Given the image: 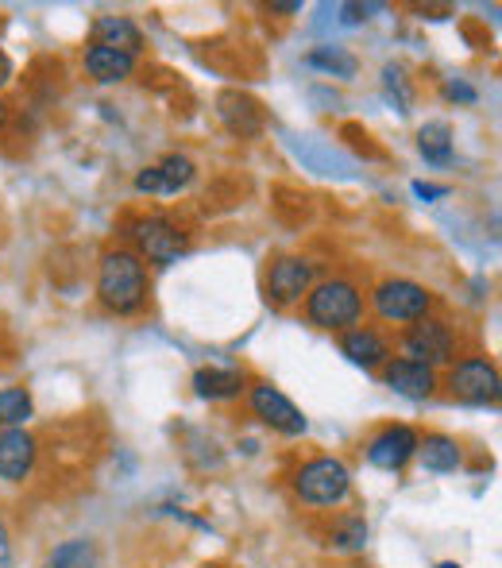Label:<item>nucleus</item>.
Listing matches in <instances>:
<instances>
[{
    "label": "nucleus",
    "instance_id": "nucleus-1",
    "mask_svg": "<svg viewBox=\"0 0 502 568\" xmlns=\"http://www.w3.org/2000/svg\"><path fill=\"white\" fill-rule=\"evenodd\" d=\"M98 294L113 314H135L147 302V275H143L140 255L127 252V247L101 255Z\"/></svg>",
    "mask_w": 502,
    "mask_h": 568
},
{
    "label": "nucleus",
    "instance_id": "nucleus-2",
    "mask_svg": "<svg viewBox=\"0 0 502 568\" xmlns=\"http://www.w3.org/2000/svg\"><path fill=\"white\" fill-rule=\"evenodd\" d=\"M294 491L309 507H340L352 491V476L337 456H317V460L301 464L294 476Z\"/></svg>",
    "mask_w": 502,
    "mask_h": 568
},
{
    "label": "nucleus",
    "instance_id": "nucleus-3",
    "mask_svg": "<svg viewBox=\"0 0 502 568\" xmlns=\"http://www.w3.org/2000/svg\"><path fill=\"white\" fill-rule=\"evenodd\" d=\"M306 314L317 329H348V325L360 322L363 298L348 278H332V283H321L309 291Z\"/></svg>",
    "mask_w": 502,
    "mask_h": 568
},
{
    "label": "nucleus",
    "instance_id": "nucleus-4",
    "mask_svg": "<svg viewBox=\"0 0 502 568\" xmlns=\"http://www.w3.org/2000/svg\"><path fill=\"white\" fill-rule=\"evenodd\" d=\"M449 387L452 398L468 406H495L499 403V372L491 359L472 356V359H460L449 375Z\"/></svg>",
    "mask_w": 502,
    "mask_h": 568
},
{
    "label": "nucleus",
    "instance_id": "nucleus-5",
    "mask_svg": "<svg viewBox=\"0 0 502 568\" xmlns=\"http://www.w3.org/2000/svg\"><path fill=\"white\" fill-rule=\"evenodd\" d=\"M429 302H433V294L410 278H387L382 286H376V310L382 322H421L429 314Z\"/></svg>",
    "mask_w": 502,
    "mask_h": 568
},
{
    "label": "nucleus",
    "instance_id": "nucleus-6",
    "mask_svg": "<svg viewBox=\"0 0 502 568\" xmlns=\"http://www.w3.org/2000/svg\"><path fill=\"white\" fill-rule=\"evenodd\" d=\"M402 348H406V359H418V364H426V367H437V364H449L452 359L457 337H452L449 325L437 322V317H421V322H413V329L406 333Z\"/></svg>",
    "mask_w": 502,
    "mask_h": 568
},
{
    "label": "nucleus",
    "instance_id": "nucleus-7",
    "mask_svg": "<svg viewBox=\"0 0 502 568\" xmlns=\"http://www.w3.org/2000/svg\"><path fill=\"white\" fill-rule=\"evenodd\" d=\"M252 410L263 426L278 429V434H286V437L306 434V414H301L283 390L270 387V383H255L252 387Z\"/></svg>",
    "mask_w": 502,
    "mask_h": 568
},
{
    "label": "nucleus",
    "instance_id": "nucleus-8",
    "mask_svg": "<svg viewBox=\"0 0 502 568\" xmlns=\"http://www.w3.org/2000/svg\"><path fill=\"white\" fill-rule=\"evenodd\" d=\"M132 240L151 263H174L186 252V232L171 225L166 217H143L132 225Z\"/></svg>",
    "mask_w": 502,
    "mask_h": 568
},
{
    "label": "nucleus",
    "instance_id": "nucleus-9",
    "mask_svg": "<svg viewBox=\"0 0 502 568\" xmlns=\"http://www.w3.org/2000/svg\"><path fill=\"white\" fill-rule=\"evenodd\" d=\"M410 456H418V434L410 426H387L371 437L368 445V464L382 471H398L410 464Z\"/></svg>",
    "mask_w": 502,
    "mask_h": 568
},
{
    "label": "nucleus",
    "instance_id": "nucleus-10",
    "mask_svg": "<svg viewBox=\"0 0 502 568\" xmlns=\"http://www.w3.org/2000/svg\"><path fill=\"white\" fill-rule=\"evenodd\" d=\"M309 283H314V263L301 260V255H286L270 267L267 275V298L278 302V306H290L301 294H309Z\"/></svg>",
    "mask_w": 502,
    "mask_h": 568
},
{
    "label": "nucleus",
    "instance_id": "nucleus-11",
    "mask_svg": "<svg viewBox=\"0 0 502 568\" xmlns=\"http://www.w3.org/2000/svg\"><path fill=\"white\" fill-rule=\"evenodd\" d=\"M382 383H387L395 395L402 398H413V403H421V398H429L437 390V372L426 364H418V359H390L387 367H382Z\"/></svg>",
    "mask_w": 502,
    "mask_h": 568
},
{
    "label": "nucleus",
    "instance_id": "nucleus-12",
    "mask_svg": "<svg viewBox=\"0 0 502 568\" xmlns=\"http://www.w3.org/2000/svg\"><path fill=\"white\" fill-rule=\"evenodd\" d=\"M39 445L28 429H0V479L23 484L35 468Z\"/></svg>",
    "mask_w": 502,
    "mask_h": 568
},
{
    "label": "nucleus",
    "instance_id": "nucleus-13",
    "mask_svg": "<svg viewBox=\"0 0 502 568\" xmlns=\"http://www.w3.org/2000/svg\"><path fill=\"white\" fill-rule=\"evenodd\" d=\"M194 182V163L186 155H166L155 166L135 174V190L140 194H178Z\"/></svg>",
    "mask_w": 502,
    "mask_h": 568
},
{
    "label": "nucleus",
    "instance_id": "nucleus-14",
    "mask_svg": "<svg viewBox=\"0 0 502 568\" xmlns=\"http://www.w3.org/2000/svg\"><path fill=\"white\" fill-rule=\"evenodd\" d=\"M93 43L135 59V54L143 51V31L135 28L132 20H124V16H101V20L93 23Z\"/></svg>",
    "mask_w": 502,
    "mask_h": 568
},
{
    "label": "nucleus",
    "instance_id": "nucleus-15",
    "mask_svg": "<svg viewBox=\"0 0 502 568\" xmlns=\"http://www.w3.org/2000/svg\"><path fill=\"white\" fill-rule=\"evenodd\" d=\"M248 383L240 367H202L194 372V390L202 398H236Z\"/></svg>",
    "mask_w": 502,
    "mask_h": 568
},
{
    "label": "nucleus",
    "instance_id": "nucleus-16",
    "mask_svg": "<svg viewBox=\"0 0 502 568\" xmlns=\"http://www.w3.org/2000/svg\"><path fill=\"white\" fill-rule=\"evenodd\" d=\"M85 70H90V78H98V82H124L127 74L135 70V59L132 54H121V51H109V47H98L93 43L90 51H85Z\"/></svg>",
    "mask_w": 502,
    "mask_h": 568
},
{
    "label": "nucleus",
    "instance_id": "nucleus-17",
    "mask_svg": "<svg viewBox=\"0 0 502 568\" xmlns=\"http://www.w3.org/2000/svg\"><path fill=\"white\" fill-rule=\"evenodd\" d=\"M340 348H345V356L352 359V364H360V367H379L382 359L390 356L387 341H382L376 329H352V333H345Z\"/></svg>",
    "mask_w": 502,
    "mask_h": 568
},
{
    "label": "nucleus",
    "instance_id": "nucleus-18",
    "mask_svg": "<svg viewBox=\"0 0 502 568\" xmlns=\"http://www.w3.org/2000/svg\"><path fill=\"white\" fill-rule=\"evenodd\" d=\"M418 456H421V464H426V471H457L460 468V445L441 434L418 442Z\"/></svg>",
    "mask_w": 502,
    "mask_h": 568
},
{
    "label": "nucleus",
    "instance_id": "nucleus-19",
    "mask_svg": "<svg viewBox=\"0 0 502 568\" xmlns=\"http://www.w3.org/2000/svg\"><path fill=\"white\" fill-rule=\"evenodd\" d=\"M221 116H225L228 128H233V132H240V135H255V132H259V124H263L259 105L248 101V98H240V93H225V98H221Z\"/></svg>",
    "mask_w": 502,
    "mask_h": 568
},
{
    "label": "nucleus",
    "instance_id": "nucleus-20",
    "mask_svg": "<svg viewBox=\"0 0 502 568\" xmlns=\"http://www.w3.org/2000/svg\"><path fill=\"white\" fill-rule=\"evenodd\" d=\"M418 148L429 163H449L452 159V128L444 120H433L418 132Z\"/></svg>",
    "mask_w": 502,
    "mask_h": 568
},
{
    "label": "nucleus",
    "instance_id": "nucleus-21",
    "mask_svg": "<svg viewBox=\"0 0 502 568\" xmlns=\"http://www.w3.org/2000/svg\"><path fill=\"white\" fill-rule=\"evenodd\" d=\"M43 568H98V549H93V541H85V538L62 541V546L47 557Z\"/></svg>",
    "mask_w": 502,
    "mask_h": 568
},
{
    "label": "nucleus",
    "instance_id": "nucleus-22",
    "mask_svg": "<svg viewBox=\"0 0 502 568\" xmlns=\"http://www.w3.org/2000/svg\"><path fill=\"white\" fill-rule=\"evenodd\" d=\"M31 395L23 387H8V390H0V426L4 429H20L23 422L31 418Z\"/></svg>",
    "mask_w": 502,
    "mask_h": 568
},
{
    "label": "nucleus",
    "instance_id": "nucleus-23",
    "mask_svg": "<svg viewBox=\"0 0 502 568\" xmlns=\"http://www.w3.org/2000/svg\"><path fill=\"white\" fill-rule=\"evenodd\" d=\"M306 62L314 70H325V74H337V78H352L356 74V59L345 51V47H317Z\"/></svg>",
    "mask_w": 502,
    "mask_h": 568
},
{
    "label": "nucleus",
    "instance_id": "nucleus-24",
    "mask_svg": "<svg viewBox=\"0 0 502 568\" xmlns=\"http://www.w3.org/2000/svg\"><path fill=\"white\" fill-rule=\"evenodd\" d=\"M363 541H368V523L356 515L340 518L337 530L329 534V546L332 549H363Z\"/></svg>",
    "mask_w": 502,
    "mask_h": 568
},
{
    "label": "nucleus",
    "instance_id": "nucleus-25",
    "mask_svg": "<svg viewBox=\"0 0 502 568\" xmlns=\"http://www.w3.org/2000/svg\"><path fill=\"white\" fill-rule=\"evenodd\" d=\"M0 568H12V538H8L4 518H0Z\"/></svg>",
    "mask_w": 502,
    "mask_h": 568
},
{
    "label": "nucleus",
    "instance_id": "nucleus-26",
    "mask_svg": "<svg viewBox=\"0 0 502 568\" xmlns=\"http://www.w3.org/2000/svg\"><path fill=\"white\" fill-rule=\"evenodd\" d=\"M413 194L418 197H449V186H433V182H413Z\"/></svg>",
    "mask_w": 502,
    "mask_h": 568
},
{
    "label": "nucleus",
    "instance_id": "nucleus-27",
    "mask_svg": "<svg viewBox=\"0 0 502 568\" xmlns=\"http://www.w3.org/2000/svg\"><path fill=\"white\" fill-rule=\"evenodd\" d=\"M444 93H449L452 101H475V90H468V85H449Z\"/></svg>",
    "mask_w": 502,
    "mask_h": 568
},
{
    "label": "nucleus",
    "instance_id": "nucleus-28",
    "mask_svg": "<svg viewBox=\"0 0 502 568\" xmlns=\"http://www.w3.org/2000/svg\"><path fill=\"white\" fill-rule=\"evenodd\" d=\"M8 78H12V62H8V54L0 51V85H4Z\"/></svg>",
    "mask_w": 502,
    "mask_h": 568
},
{
    "label": "nucleus",
    "instance_id": "nucleus-29",
    "mask_svg": "<svg viewBox=\"0 0 502 568\" xmlns=\"http://www.w3.org/2000/svg\"><path fill=\"white\" fill-rule=\"evenodd\" d=\"M4 120H8V105L0 101V128H4Z\"/></svg>",
    "mask_w": 502,
    "mask_h": 568
},
{
    "label": "nucleus",
    "instance_id": "nucleus-30",
    "mask_svg": "<svg viewBox=\"0 0 502 568\" xmlns=\"http://www.w3.org/2000/svg\"><path fill=\"white\" fill-rule=\"evenodd\" d=\"M437 568H460L457 561H444V565H437Z\"/></svg>",
    "mask_w": 502,
    "mask_h": 568
}]
</instances>
